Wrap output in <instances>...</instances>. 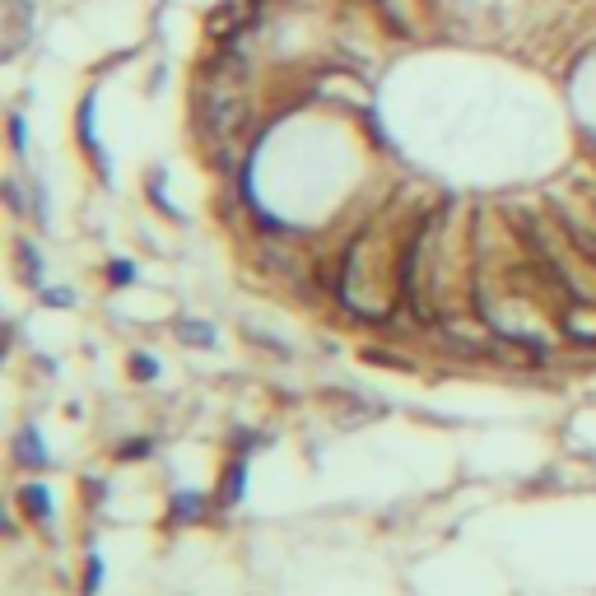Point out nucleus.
Returning a JSON list of instances; mask_svg holds the SVG:
<instances>
[{"instance_id":"1","label":"nucleus","mask_w":596,"mask_h":596,"mask_svg":"<svg viewBox=\"0 0 596 596\" xmlns=\"http://www.w3.org/2000/svg\"><path fill=\"white\" fill-rule=\"evenodd\" d=\"M94 103H98V89H89L80 103V117H75V131H80V145L89 149V159L98 163V173L108 177V168H103V149H98V136H94Z\"/></svg>"},{"instance_id":"2","label":"nucleus","mask_w":596,"mask_h":596,"mask_svg":"<svg viewBox=\"0 0 596 596\" xmlns=\"http://www.w3.org/2000/svg\"><path fill=\"white\" fill-rule=\"evenodd\" d=\"M564 331H569L573 340H587V345H592L596 340V317H583V303H573V308L564 312Z\"/></svg>"},{"instance_id":"3","label":"nucleus","mask_w":596,"mask_h":596,"mask_svg":"<svg viewBox=\"0 0 596 596\" xmlns=\"http://www.w3.org/2000/svg\"><path fill=\"white\" fill-rule=\"evenodd\" d=\"M24 508H28V513H33V517H38V522H47V517H52V503H47V489H42V485H28V489H24Z\"/></svg>"},{"instance_id":"4","label":"nucleus","mask_w":596,"mask_h":596,"mask_svg":"<svg viewBox=\"0 0 596 596\" xmlns=\"http://www.w3.org/2000/svg\"><path fill=\"white\" fill-rule=\"evenodd\" d=\"M19 461H28V466H42V461H47V452H42V438L33 434V429L19 438Z\"/></svg>"},{"instance_id":"5","label":"nucleus","mask_w":596,"mask_h":596,"mask_svg":"<svg viewBox=\"0 0 596 596\" xmlns=\"http://www.w3.org/2000/svg\"><path fill=\"white\" fill-rule=\"evenodd\" d=\"M177 331H182V340H191V345H201V350H210V345H215V331H210L205 322H182Z\"/></svg>"},{"instance_id":"6","label":"nucleus","mask_w":596,"mask_h":596,"mask_svg":"<svg viewBox=\"0 0 596 596\" xmlns=\"http://www.w3.org/2000/svg\"><path fill=\"white\" fill-rule=\"evenodd\" d=\"M19 257H24V280L38 285L42 280V257H33V243H19Z\"/></svg>"},{"instance_id":"7","label":"nucleus","mask_w":596,"mask_h":596,"mask_svg":"<svg viewBox=\"0 0 596 596\" xmlns=\"http://www.w3.org/2000/svg\"><path fill=\"white\" fill-rule=\"evenodd\" d=\"M10 145H14V154H24V145H28V126H24V117H19V112L10 117Z\"/></svg>"},{"instance_id":"8","label":"nucleus","mask_w":596,"mask_h":596,"mask_svg":"<svg viewBox=\"0 0 596 596\" xmlns=\"http://www.w3.org/2000/svg\"><path fill=\"white\" fill-rule=\"evenodd\" d=\"M108 280H112V285H131V280H136V266H131V261H112Z\"/></svg>"},{"instance_id":"9","label":"nucleus","mask_w":596,"mask_h":596,"mask_svg":"<svg viewBox=\"0 0 596 596\" xmlns=\"http://www.w3.org/2000/svg\"><path fill=\"white\" fill-rule=\"evenodd\" d=\"M238 494H243V461L229 471V489H224V503H238Z\"/></svg>"},{"instance_id":"10","label":"nucleus","mask_w":596,"mask_h":596,"mask_svg":"<svg viewBox=\"0 0 596 596\" xmlns=\"http://www.w3.org/2000/svg\"><path fill=\"white\" fill-rule=\"evenodd\" d=\"M131 368H136V378H154V373H159V364H154V359H145V354H136V359H131Z\"/></svg>"},{"instance_id":"11","label":"nucleus","mask_w":596,"mask_h":596,"mask_svg":"<svg viewBox=\"0 0 596 596\" xmlns=\"http://www.w3.org/2000/svg\"><path fill=\"white\" fill-rule=\"evenodd\" d=\"M173 513H177V517H182V513L196 517V513H201V503H196V499H177V503H173Z\"/></svg>"},{"instance_id":"12","label":"nucleus","mask_w":596,"mask_h":596,"mask_svg":"<svg viewBox=\"0 0 596 596\" xmlns=\"http://www.w3.org/2000/svg\"><path fill=\"white\" fill-rule=\"evenodd\" d=\"M47 303H52V308H66L70 294H66V289H52V294H47Z\"/></svg>"}]
</instances>
